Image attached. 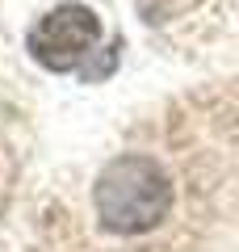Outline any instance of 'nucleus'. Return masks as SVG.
I'll return each mask as SVG.
<instances>
[{
    "instance_id": "nucleus-1",
    "label": "nucleus",
    "mask_w": 239,
    "mask_h": 252,
    "mask_svg": "<svg viewBox=\"0 0 239 252\" xmlns=\"http://www.w3.org/2000/svg\"><path fill=\"white\" fill-rule=\"evenodd\" d=\"M180 181L155 152H118L89 185V219L109 240H151L177 219Z\"/></svg>"
},
{
    "instance_id": "nucleus-2",
    "label": "nucleus",
    "mask_w": 239,
    "mask_h": 252,
    "mask_svg": "<svg viewBox=\"0 0 239 252\" xmlns=\"http://www.w3.org/2000/svg\"><path fill=\"white\" fill-rule=\"evenodd\" d=\"M151 30L180 51L239 46V0H134Z\"/></svg>"
},
{
    "instance_id": "nucleus-3",
    "label": "nucleus",
    "mask_w": 239,
    "mask_h": 252,
    "mask_svg": "<svg viewBox=\"0 0 239 252\" xmlns=\"http://www.w3.org/2000/svg\"><path fill=\"white\" fill-rule=\"evenodd\" d=\"M101 42V21L92 9L67 0L59 9H51L34 30H30V55L42 63L46 72H71L92 55Z\"/></svg>"
}]
</instances>
